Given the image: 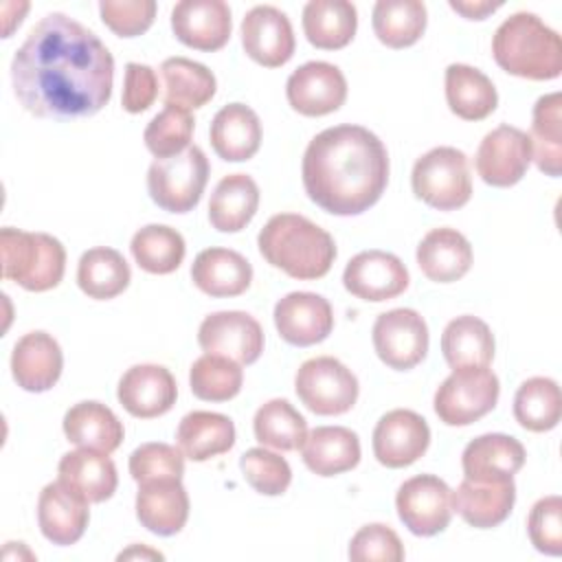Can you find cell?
<instances>
[{"mask_svg": "<svg viewBox=\"0 0 562 562\" xmlns=\"http://www.w3.org/2000/svg\"><path fill=\"white\" fill-rule=\"evenodd\" d=\"M209 171V158L198 145L171 158H156L147 169L149 198L167 213H189L204 193Z\"/></svg>", "mask_w": 562, "mask_h": 562, "instance_id": "cell-7", "label": "cell"}, {"mask_svg": "<svg viewBox=\"0 0 562 562\" xmlns=\"http://www.w3.org/2000/svg\"><path fill=\"white\" fill-rule=\"evenodd\" d=\"M417 266L435 283H452L472 268V246L457 228H432L417 246Z\"/></svg>", "mask_w": 562, "mask_h": 562, "instance_id": "cell-28", "label": "cell"}, {"mask_svg": "<svg viewBox=\"0 0 562 562\" xmlns=\"http://www.w3.org/2000/svg\"><path fill=\"white\" fill-rule=\"evenodd\" d=\"M158 97V77L156 70L147 64L130 61L125 66V79H123V94L121 105L130 114L145 112Z\"/></svg>", "mask_w": 562, "mask_h": 562, "instance_id": "cell-51", "label": "cell"}, {"mask_svg": "<svg viewBox=\"0 0 562 562\" xmlns=\"http://www.w3.org/2000/svg\"><path fill=\"white\" fill-rule=\"evenodd\" d=\"M64 435L70 443L79 448L110 454L121 446L125 428L112 408L101 402L88 400L66 411Z\"/></svg>", "mask_w": 562, "mask_h": 562, "instance_id": "cell-29", "label": "cell"}, {"mask_svg": "<svg viewBox=\"0 0 562 562\" xmlns=\"http://www.w3.org/2000/svg\"><path fill=\"white\" fill-rule=\"evenodd\" d=\"M525 446L503 432H487L472 439L461 454L463 474L479 483H498L514 479V474L525 465Z\"/></svg>", "mask_w": 562, "mask_h": 562, "instance_id": "cell-23", "label": "cell"}, {"mask_svg": "<svg viewBox=\"0 0 562 562\" xmlns=\"http://www.w3.org/2000/svg\"><path fill=\"white\" fill-rule=\"evenodd\" d=\"M450 9L461 13L468 20H485L490 13L501 9V2H483V0L459 2V0H450Z\"/></svg>", "mask_w": 562, "mask_h": 562, "instance_id": "cell-52", "label": "cell"}, {"mask_svg": "<svg viewBox=\"0 0 562 562\" xmlns=\"http://www.w3.org/2000/svg\"><path fill=\"white\" fill-rule=\"evenodd\" d=\"M299 400L316 415H342L358 400V378L340 360L316 356L305 360L294 375Z\"/></svg>", "mask_w": 562, "mask_h": 562, "instance_id": "cell-9", "label": "cell"}, {"mask_svg": "<svg viewBox=\"0 0 562 562\" xmlns=\"http://www.w3.org/2000/svg\"><path fill=\"white\" fill-rule=\"evenodd\" d=\"M257 246L270 266L301 281L325 277L336 259L334 237L299 213L272 215L259 231Z\"/></svg>", "mask_w": 562, "mask_h": 562, "instance_id": "cell-3", "label": "cell"}, {"mask_svg": "<svg viewBox=\"0 0 562 562\" xmlns=\"http://www.w3.org/2000/svg\"><path fill=\"white\" fill-rule=\"evenodd\" d=\"M132 558H149V560H162V553H158V551H151V549H147V547H138V544H134V547H130L127 551L119 553V560H132Z\"/></svg>", "mask_w": 562, "mask_h": 562, "instance_id": "cell-53", "label": "cell"}, {"mask_svg": "<svg viewBox=\"0 0 562 562\" xmlns=\"http://www.w3.org/2000/svg\"><path fill=\"white\" fill-rule=\"evenodd\" d=\"M395 507L400 520L411 533L430 538L450 525L452 492L439 476L417 474L400 485Z\"/></svg>", "mask_w": 562, "mask_h": 562, "instance_id": "cell-11", "label": "cell"}, {"mask_svg": "<svg viewBox=\"0 0 562 562\" xmlns=\"http://www.w3.org/2000/svg\"><path fill=\"white\" fill-rule=\"evenodd\" d=\"M371 338L378 358L395 371L417 367L428 353V325L411 307H395L380 314L373 323Z\"/></svg>", "mask_w": 562, "mask_h": 562, "instance_id": "cell-10", "label": "cell"}, {"mask_svg": "<svg viewBox=\"0 0 562 562\" xmlns=\"http://www.w3.org/2000/svg\"><path fill=\"white\" fill-rule=\"evenodd\" d=\"M132 279V270L125 257L108 246H94L86 250L77 263V283L83 294L97 301L119 296Z\"/></svg>", "mask_w": 562, "mask_h": 562, "instance_id": "cell-38", "label": "cell"}, {"mask_svg": "<svg viewBox=\"0 0 562 562\" xmlns=\"http://www.w3.org/2000/svg\"><path fill=\"white\" fill-rule=\"evenodd\" d=\"M195 121L189 110L178 105H165L145 127V147L156 158H171L182 154L193 136Z\"/></svg>", "mask_w": 562, "mask_h": 562, "instance_id": "cell-45", "label": "cell"}, {"mask_svg": "<svg viewBox=\"0 0 562 562\" xmlns=\"http://www.w3.org/2000/svg\"><path fill=\"white\" fill-rule=\"evenodd\" d=\"M191 393L204 402H228L244 384L241 364L217 353L200 356L189 371Z\"/></svg>", "mask_w": 562, "mask_h": 562, "instance_id": "cell-44", "label": "cell"}, {"mask_svg": "<svg viewBox=\"0 0 562 562\" xmlns=\"http://www.w3.org/2000/svg\"><path fill=\"white\" fill-rule=\"evenodd\" d=\"M562 395L560 386L551 378H529L525 380L514 395V417L516 422L531 432L553 430L560 422Z\"/></svg>", "mask_w": 562, "mask_h": 562, "instance_id": "cell-41", "label": "cell"}, {"mask_svg": "<svg viewBox=\"0 0 562 562\" xmlns=\"http://www.w3.org/2000/svg\"><path fill=\"white\" fill-rule=\"evenodd\" d=\"M116 397L132 417L151 419L173 408L178 386L169 369L160 364H134L121 375Z\"/></svg>", "mask_w": 562, "mask_h": 562, "instance_id": "cell-20", "label": "cell"}, {"mask_svg": "<svg viewBox=\"0 0 562 562\" xmlns=\"http://www.w3.org/2000/svg\"><path fill=\"white\" fill-rule=\"evenodd\" d=\"M241 46L259 66L279 68L288 64L296 46L288 15L272 4L252 7L241 20Z\"/></svg>", "mask_w": 562, "mask_h": 562, "instance_id": "cell-16", "label": "cell"}, {"mask_svg": "<svg viewBox=\"0 0 562 562\" xmlns=\"http://www.w3.org/2000/svg\"><path fill=\"white\" fill-rule=\"evenodd\" d=\"M57 474L64 483L83 494L90 503H103L112 498L119 485L114 461L105 452L79 448L66 452L59 459Z\"/></svg>", "mask_w": 562, "mask_h": 562, "instance_id": "cell-34", "label": "cell"}, {"mask_svg": "<svg viewBox=\"0 0 562 562\" xmlns=\"http://www.w3.org/2000/svg\"><path fill=\"white\" fill-rule=\"evenodd\" d=\"M90 501L61 479L44 485L37 498V525L42 536L59 547L75 544L88 527Z\"/></svg>", "mask_w": 562, "mask_h": 562, "instance_id": "cell-18", "label": "cell"}, {"mask_svg": "<svg viewBox=\"0 0 562 562\" xmlns=\"http://www.w3.org/2000/svg\"><path fill=\"white\" fill-rule=\"evenodd\" d=\"M239 468L244 472L246 483L263 494V496H279L283 494L292 483V470L290 463L266 448H250L241 454Z\"/></svg>", "mask_w": 562, "mask_h": 562, "instance_id": "cell-46", "label": "cell"}, {"mask_svg": "<svg viewBox=\"0 0 562 562\" xmlns=\"http://www.w3.org/2000/svg\"><path fill=\"white\" fill-rule=\"evenodd\" d=\"M408 270L400 257L386 250H362L342 272V285L362 301L380 303L400 296L408 288Z\"/></svg>", "mask_w": 562, "mask_h": 562, "instance_id": "cell-15", "label": "cell"}, {"mask_svg": "<svg viewBox=\"0 0 562 562\" xmlns=\"http://www.w3.org/2000/svg\"><path fill=\"white\" fill-rule=\"evenodd\" d=\"M274 325L288 345L312 347L331 334L334 312L321 294L290 292L274 305Z\"/></svg>", "mask_w": 562, "mask_h": 562, "instance_id": "cell-19", "label": "cell"}, {"mask_svg": "<svg viewBox=\"0 0 562 562\" xmlns=\"http://www.w3.org/2000/svg\"><path fill=\"white\" fill-rule=\"evenodd\" d=\"M130 474L136 483L156 481V479H182L184 474V454L180 448L149 441L138 446L130 454Z\"/></svg>", "mask_w": 562, "mask_h": 562, "instance_id": "cell-47", "label": "cell"}, {"mask_svg": "<svg viewBox=\"0 0 562 562\" xmlns=\"http://www.w3.org/2000/svg\"><path fill=\"white\" fill-rule=\"evenodd\" d=\"M99 13L103 24L119 37L143 35L156 18L154 0H101Z\"/></svg>", "mask_w": 562, "mask_h": 562, "instance_id": "cell-49", "label": "cell"}, {"mask_svg": "<svg viewBox=\"0 0 562 562\" xmlns=\"http://www.w3.org/2000/svg\"><path fill=\"white\" fill-rule=\"evenodd\" d=\"M516 503L514 479L479 483L463 479L452 492V512L476 529H492L507 520Z\"/></svg>", "mask_w": 562, "mask_h": 562, "instance_id": "cell-25", "label": "cell"}, {"mask_svg": "<svg viewBox=\"0 0 562 562\" xmlns=\"http://www.w3.org/2000/svg\"><path fill=\"white\" fill-rule=\"evenodd\" d=\"M307 198L331 215H360L389 182V151L362 125H334L318 132L301 165Z\"/></svg>", "mask_w": 562, "mask_h": 562, "instance_id": "cell-2", "label": "cell"}, {"mask_svg": "<svg viewBox=\"0 0 562 562\" xmlns=\"http://www.w3.org/2000/svg\"><path fill=\"white\" fill-rule=\"evenodd\" d=\"M303 463L318 476H336L360 463V439L345 426H318L301 446Z\"/></svg>", "mask_w": 562, "mask_h": 562, "instance_id": "cell-30", "label": "cell"}, {"mask_svg": "<svg viewBox=\"0 0 562 562\" xmlns=\"http://www.w3.org/2000/svg\"><path fill=\"white\" fill-rule=\"evenodd\" d=\"M373 454L386 468H406L415 463L430 443L426 419L408 408H395L380 417L373 428Z\"/></svg>", "mask_w": 562, "mask_h": 562, "instance_id": "cell-17", "label": "cell"}, {"mask_svg": "<svg viewBox=\"0 0 562 562\" xmlns=\"http://www.w3.org/2000/svg\"><path fill=\"white\" fill-rule=\"evenodd\" d=\"M531 162V143L527 132L514 125H498L487 132L476 149L474 167L490 187H514L522 180Z\"/></svg>", "mask_w": 562, "mask_h": 562, "instance_id": "cell-12", "label": "cell"}, {"mask_svg": "<svg viewBox=\"0 0 562 562\" xmlns=\"http://www.w3.org/2000/svg\"><path fill=\"white\" fill-rule=\"evenodd\" d=\"M130 250L145 272L169 274L180 268L187 246L176 228L167 224H147L134 233Z\"/></svg>", "mask_w": 562, "mask_h": 562, "instance_id": "cell-42", "label": "cell"}, {"mask_svg": "<svg viewBox=\"0 0 562 562\" xmlns=\"http://www.w3.org/2000/svg\"><path fill=\"white\" fill-rule=\"evenodd\" d=\"M531 544L547 555L562 553V498L558 494L540 498L527 518Z\"/></svg>", "mask_w": 562, "mask_h": 562, "instance_id": "cell-50", "label": "cell"}, {"mask_svg": "<svg viewBox=\"0 0 562 562\" xmlns=\"http://www.w3.org/2000/svg\"><path fill=\"white\" fill-rule=\"evenodd\" d=\"M213 151L226 162H244L259 151L261 121L257 112L244 103H228L211 121L209 127Z\"/></svg>", "mask_w": 562, "mask_h": 562, "instance_id": "cell-26", "label": "cell"}, {"mask_svg": "<svg viewBox=\"0 0 562 562\" xmlns=\"http://www.w3.org/2000/svg\"><path fill=\"white\" fill-rule=\"evenodd\" d=\"M259 209V187L246 173L224 176L209 200V222L220 233H239Z\"/></svg>", "mask_w": 562, "mask_h": 562, "instance_id": "cell-31", "label": "cell"}, {"mask_svg": "<svg viewBox=\"0 0 562 562\" xmlns=\"http://www.w3.org/2000/svg\"><path fill=\"white\" fill-rule=\"evenodd\" d=\"M176 443L187 459L209 461L233 448L235 424L222 413L193 411L180 419Z\"/></svg>", "mask_w": 562, "mask_h": 562, "instance_id": "cell-32", "label": "cell"}, {"mask_svg": "<svg viewBox=\"0 0 562 562\" xmlns=\"http://www.w3.org/2000/svg\"><path fill=\"white\" fill-rule=\"evenodd\" d=\"M446 101L459 119L483 121L496 110L498 94L492 79L479 68L450 64L446 68Z\"/></svg>", "mask_w": 562, "mask_h": 562, "instance_id": "cell-33", "label": "cell"}, {"mask_svg": "<svg viewBox=\"0 0 562 562\" xmlns=\"http://www.w3.org/2000/svg\"><path fill=\"white\" fill-rule=\"evenodd\" d=\"M252 430H255V439L261 446L292 452V450H301L307 437V422L288 400L274 397L257 408L252 419Z\"/></svg>", "mask_w": 562, "mask_h": 562, "instance_id": "cell-43", "label": "cell"}, {"mask_svg": "<svg viewBox=\"0 0 562 562\" xmlns=\"http://www.w3.org/2000/svg\"><path fill=\"white\" fill-rule=\"evenodd\" d=\"M560 110L562 94L551 92L536 101L531 114V160L536 167L551 178L562 173V140H560Z\"/></svg>", "mask_w": 562, "mask_h": 562, "instance_id": "cell-40", "label": "cell"}, {"mask_svg": "<svg viewBox=\"0 0 562 562\" xmlns=\"http://www.w3.org/2000/svg\"><path fill=\"white\" fill-rule=\"evenodd\" d=\"M112 83V53L94 31L66 13L44 15L11 61L15 99L42 119L92 116L108 105Z\"/></svg>", "mask_w": 562, "mask_h": 562, "instance_id": "cell-1", "label": "cell"}, {"mask_svg": "<svg viewBox=\"0 0 562 562\" xmlns=\"http://www.w3.org/2000/svg\"><path fill=\"white\" fill-rule=\"evenodd\" d=\"M501 384L492 369H454L435 393V413L446 426H470L494 411Z\"/></svg>", "mask_w": 562, "mask_h": 562, "instance_id": "cell-8", "label": "cell"}, {"mask_svg": "<svg viewBox=\"0 0 562 562\" xmlns=\"http://www.w3.org/2000/svg\"><path fill=\"white\" fill-rule=\"evenodd\" d=\"M285 97L294 112L303 116H325L336 112L347 99V79L329 61H307L285 81Z\"/></svg>", "mask_w": 562, "mask_h": 562, "instance_id": "cell-14", "label": "cell"}, {"mask_svg": "<svg viewBox=\"0 0 562 562\" xmlns=\"http://www.w3.org/2000/svg\"><path fill=\"white\" fill-rule=\"evenodd\" d=\"M349 560L353 562H400L404 547L400 536L380 522L360 527L349 542Z\"/></svg>", "mask_w": 562, "mask_h": 562, "instance_id": "cell-48", "label": "cell"}, {"mask_svg": "<svg viewBox=\"0 0 562 562\" xmlns=\"http://www.w3.org/2000/svg\"><path fill=\"white\" fill-rule=\"evenodd\" d=\"M494 61L509 75L549 81L562 72V40L536 13L509 15L492 37Z\"/></svg>", "mask_w": 562, "mask_h": 562, "instance_id": "cell-4", "label": "cell"}, {"mask_svg": "<svg viewBox=\"0 0 562 562\" xmlns=\"http://www.w3.org/2000/svg\"><path fill=\"white\" fill-rule=\"evenodd\" d=\"M358 29V11L347 0H310L303 7V33L321 50L345 48Z\"/></svg>", "mask_w": 562, "mask_h": 562, "instance_id": "cell-35", "label": "cell"}, {"mask_svg": "<svg viewBox=\"0 0 562 562\" xmlns=\"http://www.w3.org/2000/svg\"><path fill=\"white\" fill-rule=\"evenodd\" d=\"M441 351L452 371L487 367L494 358L492 329L476 316H457L446 325L441 334Z\"/></svg>", "mask_w": 562, "mask_h": 562, "instance_id": "cell-37", "label": "cell"}, {"mask_svg": "<svg viewBox=\"0 0 562 562\" xmlns=\"http://www.w3.org/2000/svg\"><path fill=\"white\" fill-rule=\"evenodd\" d=\"M191 279L209 296H239L250 288L252 266L237 250L213 246L195 255Z\"/></svg>", "mask_w": 562, "mask_h": 562, "instance_id": "cell-27", "label": "cell"}, {"mask_svg": "<svg viewBox=\"0 0 562 562\" xmlns=\"http://www.w3.org/2000/svg\"><path fill=\"white\" fill-rule=\"evenodd\" d=\"M428 13L419 0H378L371 24L375 37L389 48L413 46L426 31Z\"/></svg>", "mask_w": 562, "mask_h": 562, "instance_id": "cell-39", "label": "cell"}, {"mask_svg": "<svg viewBox=\"0 0 562 562\" xmlns=\"http://www.w3.org/2000/svg\"><path fill=\"white\" fill-rule=\"evenodd\" d=\"M411 187L422 202L437 211L465 206L472 195L468 156L457 147H432L415 160Z\"/></svg>", "mask_w": 562, "mask_h": 562, "instance_id": "cell-6", "label": "cell"}, {"mask_svg": "<svg viewBox=\"0 0 562 562\" xmlns=\"http://www.w3.org/2000/svg\"><path fill=\"white\" fill-rule=\"evenodd\" d=\"M202 351L226 356L239 364H252L263 351V329L246 312L224 310L209 314L198 329Z\"/></svg>", "mask_w": 562, "mask_h": 562, "instance_id": "cell-13", "label": "cell"}, {"mask_svg": "<svg viewBox=\"0 0 562 562\" xmlns=\"http://www.w3.org/2000/svg\"><path fill=\"white\" fill-rule=\"evenodd\" d=\"M171 29L184 46L213 53L231 37V9L222 0H182L171 9Z\"/></svg>", "mask_w": 562, "mask_h": 562, "instance_id": "cell-21", "label": "cell"}, {"mask_svg": "<svg viewBox=\"0 0 562 562\" xmlns=\"http://www.w3.org/2000/svg\"><path fill=\"white\" fill-rule=\"evenodd\" d=\"M2 277L29 292H46L59 285L66 270V250L48 233H26L4 226L0 231Z\"/></svg>", "mask_w": 562, "mask_h": 562, "instance_id": "cell-5", "label": "cell"}, {"mask_svg": "<svg viewBox=\"0 0 562 562\" xmlns=\"http://www.w3.org/2000/svg\"><path fill=\"white\" fill-rule=\"evenodd\" d=\"M64 369V353L59 342L46 331L24 334L11 353V373L20 389L29 393H44L53 389Z\"/></svg>", "mask_w": 562, "mask_h": 562, "instance_id": "cell-22", "label": "cell"}, {"mask_svg": "<svg viewBox=\"0 0 562 562\" xmlns=\"http://www.w3.org/2000/svg\"><path fill=\"white\" fill-rule=\"evenodd\" d=\"M136 518L156 536H176L189 518V494L180 479L138 483Z\"/></svg>", "mask_w": 562, "mask_h": 562, "instance_id": "cell-24", "label": "cell"}, {"mask_svg": "<svg viewBox=\"0 0 562 562\" xmlns=\"http://www.w3.org/2000/svg\"><path fill=\"white\" fill-rule=\"evenodd\" d=\"M160 77L165 88V105L195 110L215 97V75L200 61L187 57H169L160 64Z\"/></svg>", "mask_w": 562, "mask_h": 562, "instance_id": "cell-36", "label": "cell"}]
</instances>
